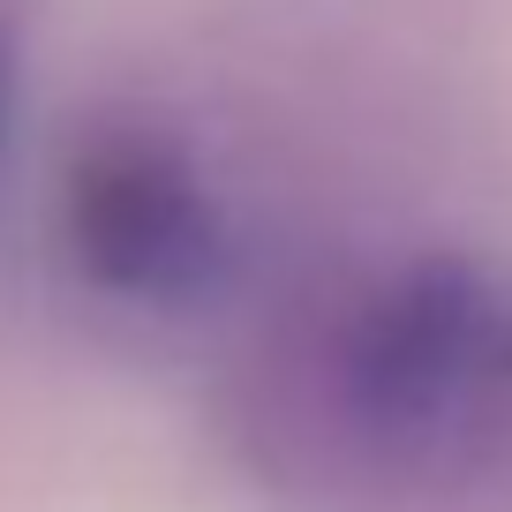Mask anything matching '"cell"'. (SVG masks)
<instances>
[{
    "instance_id": "cell-3",
    "label": "cell",
    "mask_w": 512,
    "mask_h": 512,
    "mask_svg": "<svg viewBox=\"0 0 512 512\" xmlns=\"http://www.w3.org/2000/svg\"><path fill=\"white\" fill-rule=\"evenodd\" d=\"M0 144H8V31H0Z\"/></svg>"
},
{
    "instance_id": "cell-2",
    "label": "cell",
    "mask_w": 512,
    "mask_h": 512,
    "mask_svg": "<svg viewBox=\"0 0 512 512\" xmlns=\"http://www.w3.org/2000/svg\"><path fill=\"white\" fill-rule=\"evenodd\" d=\"M68 256L128 302H204L226 279V219L204 174L159 136H98L61 189Z\"/></svg>"
},
{
    "instance_id": "cell-1",
    "label": "cell",
    "mask_w": 512,
    "mask_h": 512,
    "mask_svg": "<svg viewBox=\"0 0 512 512\" xmlns=\"http://www.w3.org/2000/svg\"><path fill=\"white\" fill-rule=\"evenodd\" d=\"M347 392L377 430H437L512 400V294L475 264H407L347 324Z\"/></svg>"
}]
</instances>
